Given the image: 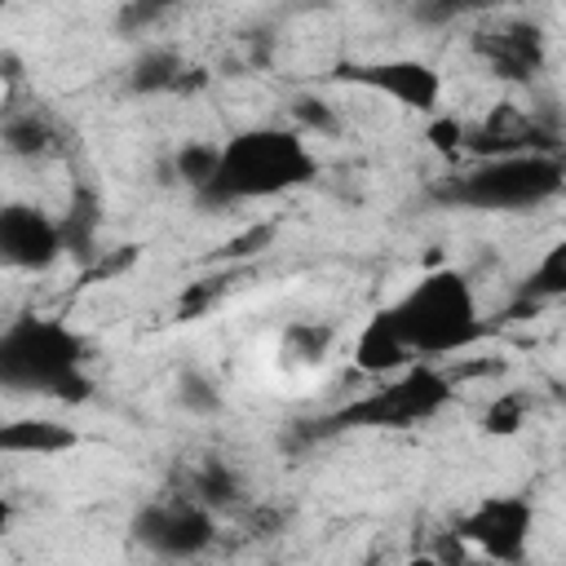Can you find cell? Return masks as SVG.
I'll use <instances>...</instances> for the list:
<instances>
[{
    "label": "cell",
    "instance_id": "ffe728a7",
    "mask_svg": "<svg viewBox=\"0 0 566 566\" xmlns=\"http://www.w3.org/2000/svg\"><path fill=\"white\" fill-rule=\"evenodd\" d=\"M217 164H221V146H217V142H181V146L172 150V172H177V181H181L195 199L212 186Z\"/></svg>",
    "mask_w": 566,
    "mask_h": 566
},
{
    "label": "cell",
    "instance_id": "484cf974",
    "mask_svg": "<svg viewBox=\"0 0 566 566\" xmlns=\"http://www.w3.org/2000/svg\"><path fill=\"white\" fill-rule=\"evenodd\" d=\"M270 239H274V221H261V226H248L243 234H234L226 248H221V256H252V252H261V248H270Z\"/></svg>",
    "mask_w": 566,
    "mask_h": 566
},
{
    "label": "cell",
    "instance_id": "f546056e",
    "mask_svg": "<svg viewBox=\"0 0 566 566\" xmlns=\"http://www.w3.org/2000/svg\"><path fill=\"white\" fill-rule=\"evenodd\" d=\"M181 566H203V562H181Z\"/></svg>",
    "mask_w": 566,
    "mask_h": 566
},
{
    "label": "cell",
    "instance_id": "5b68a950",
    "mask_svg": "<svg viewBox=\"0 0 566 566\" xmlns=\"http://www.w3.org/2000/svg\"><path fill=\"white\" fill-rule=\"evenodd\" d=\"M451 394H455V385L447 371H438L433 363H416V367L389 376L385 385L367 389L363 398L345 402L323 424L327 429H411V424L433 420L451 402Z\"/></svg>",
    "mask_w": 566,
    "mask_h": 566
},
{
    "label": "cell",
    "instance_id": "9a60e30c",
    "mask_svg": "<svg viewBox=\"0 0 566 566\" xmlns=\"http://www.w3.org/2000/svg\"><path fill=\"white\" fill-rule=\"evenodd\" d=\"M0 142L13 159H44L49 150H57V124L40 106H4Z\"/></svg>",
    "mask_w": 566,
    "mask_h": 566
},
{
    "label": "cell",
    "instance_id": "30bf717a",
    "mask_svg": "<svg viewBox=\"0 0 566 566\" xmlns=\"http://www.w3.org/2000/svg\"><path fill=\"white\" fill-rule=\"evenodd\" d=\"M0 256L9 270H27V274L49 270L53 261L66 256L62 221L53 212H44L40 203H27V199L4 203L0 208Z\"/></svg>",
    "mask_w": 566,
    "mask_h": 566
},
{
    "label": "cell",
    "instance_id": "ba28073f",
    "mask_svg": "<svg viewBox=\"0 0 566 566\" xmlns=\"http://www.w3.org/2000/svg\"><path fill=\"white\" fill-rule=\"evenodd\" d=\"M340 84H354V88H367L376 97H389L394 106L402 111H416V115H438L442 106V71L424 57H376V62H349V66H336L332 71Z\"/></svg>",
    "mask_w": 566,
    "mask_h": 566
},
{
    "label": "cell",
    "instance_id": "5bb4252c",
    "mask_svg": "<svg viewBox=\"0 0 566 566\" xmlns=\"http://www.w3.org/2000/svg\"><path fill=\"white\" fill-rule=\"evenodd\" d=\"M75 447H80V433L62 420H49V416H22V420H9L0 429L4 455H66Z\"/></svg>",
    "mask_w": 566,
    "mask_h": 566
},
{
    "label": "cell",
    "instance_id": "6da1fadb",
    "mask_svg": "<svg viewBox=\"0 0 566 566\" xmlns=\"http://www.w3.org/2000/svg\"><path fill=\"white\" fill-rule=\"evenodd\" d=\"M318 155L310 150V137L292 124H252L221 142V164L212 186L199 195V203L230 208V203H261L292 195L318 177Z\"/></svg>",
    "mask_w": 566,
    "mask_h": 566
},
{
    "label": "cell",
    "instance_id": "7c38bea8",
    "mask_svg": "<svg viewBox=\"0 0 566 566\" xmlns=\"http://www.w3.org/2000/svg\"><path fill=\"white\" fill-rule=\"evenodd\" d=\"M354 367L363 371V376H380V380H389V376H398V371H407V367H416V358L407 354V345H402V336L394 332V323H389V314H385V305L376 310V314H367L363 318V327H358V336H354Z\"/></svg>",
    "mask_w": 566,
    "mask_h": 566
},
{
    "label": "cell",
    "instance_id": "7a4b0ae2",
    "mask_svg": "<svg viewBox=\"0 0 566 566\" xmlns=\"http://www.w3.org/2000/svg\"><path fill=\"white\" fill-rule=\"evenodd\" d=\"M394 332L402 336L407 354L420 363L433 358H455L464 349H473L491 327L482 314V301L469 283L464 270L455 265H433L424 270L402 296H394L385 305Z\"/></svg>",
    "mask_w": 566,
    "mask_h": 566
},
{
    "label": "cell",
    "instance_id": "d4e9b609",
    "mask_svg": "<svg viewBox=\"0 0 566 566\" xmlns=\"http://www.w3.org/2000/svg\"><path fill=\"white\" fill-rule=\"evenodd\" d=\"M217 296H221V287H212V279H199V283H190V287L181 292V301H177V318H181V323L199 318L208 305H217Z\"/></svg>",
    "mask_w": 566,
    "mask_h": 566
},
{
    "label": "cell",
    "instance_id": "f1b7e54d",
    "mask_svg": "<svg viewBox=\"0 0 566 566\" xmlns=\"http://www.w3.org/2000/svg\"><path fill=\"white\" fill-rule=\"evenodd\" d=\"M402 566H442L433 553H424V557H411V562H402Z\"/></svg>",
    "mask_w": 566,
    "mask_h": 566
},
{
    "label": "cell",
    "instance_id": "7402d4cb",
    "mask_svg": "<svg viewBox=\"0 0 566 566\" xmlns=\"http://www.w3.org/2000/svg\"><path fill=\"white\" fill-rule=\"evenodd\" d=\"M287 115H292V128L305 133V137H336V133H340L336 106L323 102L318 93H296L292 106H287Z\"/></svg>",
    "mask_w": 566,
    "mask_h": 566
},
{
    "label": "cell",
    "instance_id": "d6986e66",
    "mask_svg": "<svg viewBox=\"0 0 566 566\" xmlns=\"http://www.w3.org/2000/svg\"><path fill=\"white\" fill-rule=\"evenodd\" d=\"M522 301H566V230L539 252L522 279Z\"/></svg>",
    "mask_w": 566,
    "mask_h": 566
},
{
    "label": "cell",
    "instance_id": "9c48e42d",
    "mask_svg": "<svg viewBox=\"0 0 566 566\" xmlns=\"http://www.w3.org/2000/svg\"><path fill=\"white\" fill-rule=\"evenodd\" d=\"M469 49L504 84H531L548 62L544 31L526 18H491V22L473 27Z\"/></svg>",
    "mask_w": 566,
    "mask_h": 566
},
{
    "label": "cell",
    "instance_id": "8fae6325",
    "mask_svg": "<svg viewBox=\"0 0 566 566\" xmlns=\"http://www.w3.org/2000/svg\"><path fill=\"white\" fill-rule=\"evenodd\" d=\"M531 150L557 155V142H553V128L539 124L517 102H495L478 124H464V155H473V159L531 155Z\"/></svg>",
    "mask_w": 566,
    "mask_h": 566
},
{
    "label": "cell",
    "instance_id": "4316f807",
    "mask_svg": "<svg viewBox=\"0 0 566 566\" xmlns=\"http://www.w3.org/2000/svg\"><path fill=\"white\" fill-rule=\"evenodd\" d=\"M164 18V9L159 4H124L119 13H115V27H119V35H142L150 22H159Z\"/></svg>",
    "mask_w": 566,
    "mask_h": 566
},
{
    "label": "cell",
    "instance_id": "52a82bcc",
    "mask_svg": "<svg viewBox=\"0 0 566 566\" xmlns=\"http://www.w3.org/2000/svg\"><path fill=\"white\" fill-rule=\"evenodd\" d=\"M133 539L172 566L199 562L217 539V513L203 509L190 491H168L133 513Z\"/></svg>",
    "mask_w": 566,
    "mask_h": 566
},
{
    "label": "cell",
    "instance_id": "83f0119b",
    "mask_svg": "<svg viewBox=\"0 0 566 566\" xmlns=\"http://www.w3.org/2000/svg\"><path fill=\"white\" fill-rule=\"evenodd\" d=\"M455 13H460L455 4H442V9H438V4H420V9H416V18H420V22H451Z\"/></svg>",
    "mask_w": 566,
    "mask_h": 566
},
{
    "label": "cell",
    "instance_id": "e0dca14e",
    "mask_svg": "<svg viewBox=\"0 0 566 566\" xmlns=\"http://www.w3.org/2000/svg\"><path fill=\"white\" fill-rule=\"evenodd\" d=\"M181 491H190L203 509L221 513V509H234V504L243 500V478H239V469L226 464L221 455H208V460L190 473V482H186Z\"/></svg>",
    "mask_w": 566,
    "mask_h": 566
},
{
    "label": "cell",
    "instance_id": "603a6c76",
    "mask_svg": "<svg viewBox=\"0 0 566 566\" xmlns=\"http://www.w3.org/2000/svg\"><path fill=\"white\" fill-rule=\"evenodd\" d=\"M482 433H491V438H513V433H522V424H526V394H517V389H509V394H495L491 402H486V411H482Z\"/></svg>",
    "mask_w": 566,
    "mask_h": 566
},
{
    "label": "cell",
    "instance_id": "3957f363",
    "mask_svg": "<svg viewBox=\"0 0 566 566\" xmlns=\"http://www.w3.org/2000/svg\"><path fill=\"white\" fill-rule=\"evenodd\" d=\"M0 385L13 394L84 402L93 394L88 340L62 318L22 314L0 332Z\"/></svg>",
    "mask_w": 566,
    "mask_h": 566
},
{
    "label": "cell",
    "instance_id": "4fadbf2b",
    "mask_svg": "<svg viewBox=\"0 0 566 566\" xmlns=\"http://www.w3.org/2000/svg\"><path fill=\"white\" fill-rule=\"evenodd\" d=\"M195 84H203V75L177 49H164V44L159 49H142V57L128 71V88L146 93V97H155V93H190Z\"/></svg>",
    "mask_w": 566,
    "mask_h": 566
},
{
    "label": "cell",
    "instance_id": "cb8c5ba5",
    "mask_svg": "<svg viewBox=\"0 0 566 566\" xmlns=\"http://www.w3.org/2000/svg\"><path fill=\"white\" fill-rule=\"evenodd\" d=\"M424 137L447 159H460L464 155V119H455V115H433L429 128H424Z\"/></svg>",
    "mask_w": 566,
    "mask_h": 566
},
{
    "label": "cell",
    "instance_id": "44dd1931",
    "mask_svg": "<svg viewBox=\"0 0 566 566\" xmlns=\"http://www.w3.org/2000/svg\"><path fill=\"white\" fill-rule=\"evenodd\" d=\"M172 398H177V407L190 411V416H217V411L226 407V402H221V385H217L208 371H199V367L177 371Z\"/></svg>",
    "mask_w": 566,
    "mask_h": 566
},
{
    "label": "cell",
    "instance_id": "277c9868",
    "mask_svg": "<svg viewBox=\"0 0 566 566\" xmlns=\"http://www.w3.org/2000/svg\"><path fill=\"white\" fill-rule=\"evenodd\" d=\"M566 190V164L562 155L531 150V155H500L478 159L464 172H455L447 199L478 212H526Z\"/></svg>",
    "mask_w": 566,
    "mask_h": 566
},
{
    "label": "cell",
    "instance_id": "2e32d148",
    "mask_svg": "<svg viewBox=\"0 0 566 566\" xmlns=\"http://www.w3.org/2000/svg\"><path fill=\"white\" fill-rule=\"evenodd\" d=\"M336 345V327L332 323H318V318H292L283 323L279 332V363L292 367V371H314L327 363Z\"/></svg>",
    "mask_w": 566,
    "mask_h": 566
},
{
    "label": "cell",
    "instance_id": "8992f818",
    "mask_svg": "<svg viewBox=\"0 0 566 566\" xmlns=\"http://www.w3.org/2000/svg\"><path fill=\"white\" fill-rule=\"evenodd\" d=\"M451 531L473 557L491 566H522L535 535V504L522 491H495L460 509Z\"/></svg>",
    "mask_w": 566,
    "mask_h": 566
},
{
    "label": "cell",
    "instance_id": "ac0fdd59",
    "mask_svg": "<svg viewBox=\"0 0 566 566\" xmlns=\"http://www.w3.org/2000/svg\"><path fill=\"white\" fill-rule=\"evenodd\" d=\"M57 221H62V234H66V252H75V256L88 261V256L97 252V226H102V203H97V195H93L88 186H80Z\"/></svg>",
    "mask_w": 566,
    "mask_h": 566
}]
</instances>
